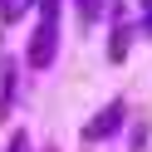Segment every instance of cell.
<instances>
[{"label":"cell","instance_id":"cell-1","mask_svg":"<svg viewBox=\"0 0 152 152\" xmlns=\"http://www.w3.org/2000/svg\"><path fill=\"white\" fill-rule=\"evenodd\" d=\"M118 118H123V103H113V108H108V113H103V118L88 128V137H103V132H113V128H118Z\"/></svg>","mask_w":152,"mask_h":152},{"label":"cell","instance_id":"cell-2","mask_svg":"<svg viewBox=\"0 0 152 152\" xmlns=\"http://www.w3.org/2000/svg\"><path fill=\"white\" fill-rule=\"evenodd\" d=\"M147 30H152V15H147Z\"/></svg>","mask_w":152,"mask_h":152}]
</instances>
